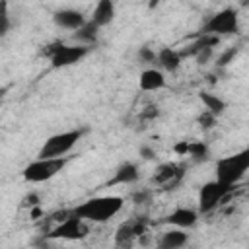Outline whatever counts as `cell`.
Returning <instances> with one entry per match:
<instances>
[{
    "instance_id": "15",
    "label": "cell",
    "mask_w": 249,
    "mask_h": 249,
    "mask_svg": "<svg viewBox=\"0 0 249 249\" xmlns=\"http://www.w3.org/2000/svg\"><path fill=\"white\" fill-rule=\"evenodd\" d=\"M196 220H198V214L193 208H175L165 218V222H169V224H173L177 228H191V226L196 224Z\"/></svg>"
},
{
    "instance_id": "26",
    "label": "cell",
    "mask_w": 249,
    "mask_h": 249,
    "mask_svg": "<svg viewBox=\"0 0 249 249\" xmlns=\"http://www.w3.org/2000/svg\"><path fill=\"white\" fill-rule=\"evenodd\" d=\"M158 107L156 105H150V107H146V111H142V119H156L158 117Z\"/></svg>"
},
{
    "instance_id": "25",
    "label": "cell",
    "mask_w": 249,
    "mask_h": 249,
    "mask_svg": "<svg viewBox=\"0 0 249 249\" xmlns=\"http://www.w3.org/2000/svg\"><path fill=\"white\" fill-rule=\"evenodd\" d=\"M210 54H212V49H200V51H198L195 56H196V60L202 64V62H206V60L210 58Z\"/></svg>"
},
{
    "instance_id": "23",
    "label": "cell",
    "mask_w": 249,
    "mask_h": 249,
    "mask_svg": "<svg viewBox=\"0 0 249 249\" xmlns=\"http://www.w3.org/2000/svg\"><path fill=\"white\" fill-rule=\"evenodd\" d=\"M214 123H216V115L214 113H210V111H204L200 117H198V124L202 126V128H212L214 126Z\"/></svg>"
},
{
    "instance_id": "16",
    "label": "cell",
    "mask_w": 249,
    "mask_h": 249,
    "mask_svg": "<svg viewBox=\"0 0 249 249\" xmlns=\"http://www.w3.org/2000/svg\"><path fill=\"white\" fill-rule=\"evenodd\" d=\"M165 86V78L161 74V70H156V68H148L140 74V89L144 91H156V89H161Z\"/></svg>"
},
{
    "instance_id": "4",
    "label": "cell",
    "mask_w": 249,
    "mask_h": 249,
    "mask_svg": "<svg viewBox=\"0 0 249 249\" xmlns=\"http://www.w3.org/2000/svg\"><path fill=\"white\" fill-rule=\"evenodd\" d=\"M86 130L84 128H74V130H64L58 134H53L51 138L45 140V144L39 150V158H58L66 156L82 138Z\"/></svg>"
},
{
    "instance_id": "1",
    "label": "cell",
    "mask_w": 249,
    "mask_h": 249,
    "mask_svg": "<svg viewBox=\"0 0 249 249\" xmlns=\"http://www.w3.org/2000/svg\"><path fill=\"white\" fill-rule=\"evenodd\" d=\"M124 200L121 196H93L86 202H82L80 206H76L72 210V214L80 216L82 220H89V222H107L113 216H117L123 208Z\"/></svg>"
},
{
    "instance_id": "11",
    "label": "cell",
    "mask_w": 249,
    "mask_h": 249,
    "mask_svg": "<svg viewBox=\"0 0 249 249\" xmlns=\"http://www.w3.org/2000/svg\"><path fill=\"white\" fill-rule=\"evenodd\" d=\"M53 19H54V23H56L58 27H62V29H72V31H76L78 27H82V25L86 23L84 14H82L80 10H72V8H64V10L54 12Z\"/></svg>"
},
{
    "instance_id": "6",
    "label": "cell",
    "mask_w": 249,
    "mask_h": 249,
    "mask_svg": "<svg viewBox=\"0 0 249 249\" xmlns=\"http://www.w3.org/2000/svg\"><path fill=\"white\" fill-rule=\"evenodd\" d=\"M239 29V21H237V12L233 8H224L220 12H216L202 27V33H210V35H231L237 33Z\"/></svg>"
},
{
    "instance_id": "27",
    "label": "cell",
    "mask_w": 249,
    "mask_h": 249,
    "mask_svg": "<svg viewBox=\"0 0 249 249\" xmlns=\"http://www.w3.org/2000/svg\"><path fill=\"white\" fill-rule=\"evenodd\" d=\"M140 156H142L144 160H154V158H156V152H154L152 148H148V146H142V148H140Z\"/></svg>"
},
{
    "instance_id": "10",
    "label": "cell",
    "mask_w": 249,
    "mask_h": 249,
    "mask_svg": "<svg viewBox=\"0 0 249 249\" xmlns=\"http://www.w3.org/2000/svg\"><path fill=\"white\" fill-rule=\"evenodd\" d=\"M146 226H148V220H146L144 216L126 220L124 224H121V226L117 228V233H115L117 245H130L136 237H140V235L146 231Z\"/></svg>"
},
{
    "instance_id": "13",
    "label": "cell",
    "mask_w": 249,
    "mask_h": 249,
    "mask_svg": "<svg viewBox=\"0 0 249 249\" xmlns=\"http://www.w3.org/2000/svg\"><path fill=\"white\" fill-rule=\"evenodd\" d=\"M115 18V0H99L93 14H91V23H95L97 27L109 25Z\"/></svg>"
},
{
    "instance_id": "2",
    "label": "cell",
    "mask_w": 249,
    "mask_h": 249,
    "mask_svg": "<svg viewBox=\"0 0 249 249\" xmlns=\"http://www.w3.org/2000/svg\"><path fill=\"white\" fill-rule=\"evenodd\" d=\"M70 161V156H58V158H37L23 169V179L29 183H43L53 179L62 167Z\"/></svg>"
},
{
    "instance_id": "19",
    "label": "cell",
    "mask_w": 249,
    "mask_h": 249,
    "mask_svg": "<svg viewBox=\"0 0 249 249\" xmlns=\"http://www.w3.org/2000/svg\"><path fill=\"white\" fill-rule=\"evenodd\" d=\"M97 31H99V27H97L95 23L86 21L82 27H78V29H76L74 39H76V41H80V43H84V45H89V43H93V41H95Z\"/></svg>"
},
{
    "instance_id": "21",
    "label": "cell",
    "mask_w": 249,
    "mask_h": 249,
    "mask_svg": "<svg viewBox=\"0 0 249 249\" xmlns=\"http://www.w3.org/2000/svg\"><path fill=\"white\" fill-rule=\"evenodd\" d=\"M10 14H8V2L0 0V39L10 31Z\"/></svg>"
},
{
    "instance_id": "20",
    "label": "cell",
    "mask_w": 249,
    "mask_h": 249,
    "mask_svg": "<svg viewBox=\"0 0 249 249\" xmlns=\"http://www.w3.org/2000/svg\"><path fill=\"white\" fill-rule=\"evenodd\" d=\"M200 99H202V103L206 105V111H210V113H214V115H220V113H224V109H226V101L224 99H220L218 95H212V93H200Z\"/></svg>"
},
{
    "instance_id": "9",
    "label": "cell",
    "mask_w": 249,
    "mask_h": 249,
    "mask_svg": "<svg viewBox=\"0 0 249 249\" xmlns=\"http://www.w3.org/2000/svg\"><path fill=\"white\" fill-rule=\"evenodd\" d=\"M183 175H185L183 165H177V163L167 161V163H161V165L158 167V171H156V175L152 177V181H154L156 185H160L161 189L169 191V189H175V187L181 183Z\"/></svg>"
},
{
    "instance_id": "7",
    "label": "cell",
    "mask_w": 249,
    "mask_h": 249,
    "mask_svg": "<svg viewBox=\"0 0 249 249\" xmlns=\"http://www.w3.org/2000/svg\"><path fill=\"white\" fill-rule=\"evenodd\" d=\"M233 185H228V183H222V181H210L206 185H202L200 189V196H198V206H200V212H210L214 210L220 202L226 200V196L231 193Z\"/></svg>"
},
{
    "instance_id": "12",
    "label": "cell",
    "mask_w": 249,
    "mask_h": 249,
    "mask_svg": "<svg viewBox=\"0 0 249 249\" xmlns=\"http://www.w3.org/2000/svg\"><path fill=\"white\" fill-rule=\"evenodd\" d=\"M175 152L181 156H189L193 161H206L208 160V146L204 142H179L175 146Z\"/></svg>"
},
{
    "instance_id": "3",
    "label": "cell",
    "mask_w": 249,
    "mask_h": 249,
    "mask_svg": "<svg viewBox=\"0 0 249 249\" xmlns=\"http://www.w3.org/2000/svg\"><path fill=\"white\" fill-rule=\"evenodd\" d=\"M249 169V150H241L233 156L222 158L216 163V179L228 185H235Z\"/></svg>"
},
{
    "instance_id": "5",
    "label": "cell",
    "mask_w": 249,
    "mask_h": 249,
    "mask_svg": "<svg viewBox=\"0 0 249 249\" xmlns=\"http://www.w3.org/2000/svg\"><path fill=\"white\" fill-rule=\"evenodd\" d=\"M88 53H89V47H86V45H62V43H54V45L47 47V51H45V54L51 58L53 68L72 66V64L80 62Z\"/></svg>"
},
{
    "instance_id": "8",
    "label": "cell",
    "mask_w": 249,
    "mask_h": 249,
    "mask_svg": "<svg viewBox=\"0 0 249 249\" xmlns=\"http://www.w3.org/2000/svg\"><path fill=\"white\" fill-rule=\"evenodd\" d=\"M86 235H88V226L76 214H68V218H64L56 228H53L47 233V237L51 239H84Z\"/></svg>"
},
{
    "instance_id": "17",
    "label": "cell",
    "mask_w": 249,
    "mask_h": 249,
    "mask_svg": "<svg viewBox=\"0 0 249 249\" xmlns=\"http://www.w3.org/2000/svg\"><path fill=\"white\" fill-rule=\"evenodd\" d=\"M181 53L179 51H173V49H161L160 53H156V62L163 68V70H169V72H175L181 64Z\"/></svg>"
},
{
    "instance_id": "18",
    "label": "cell",
    "mask_w": 249,
    "mask_h": 249,
    "mask_svg": "<svg viewBox=\"0 0 249 249\" xmlns=\"http://www.w3.org/2000/svg\"><path fill=\"white\" fill-rule=\"evenodd\" d=\"M187 243V233L183 230H171V231H165L161 235V239L158 241V245L161 249H179Z\"/></svg>"
},
{
    "instance_id": "14",
    "label": "cell",
    "mask_w": 249,
    "mask_h": 249,
    "mask_svg": "<svg viewBox=\"0 0 249 249\" xmlns=\"http://www.w3.org/2000/svg\"><path fill=\"white\" fill-rule=\"evenodd\" d=\"M138 179V167L130 161H124L123 165L117 167L113 179L107 181L105 187H111V185H128V183H134Z\"/></svg>"
},
{
    "instance_id": "22",
    "label": "cell",
    "mask_w": 249,
    "mask_h": 249,
    "mask_svg": "<svg viewBox=\"0 0 249 249\" xmlns=\"http://www.w3.org/2000/svg\"><path fill=\"white\" fill-rule=\"evenodd\" d=\"M138 60L144 62V64H154V62H156V53H154L150 47H140V51H138Z\"/></svg>"
},
{
    "instance_id": "24",
    "label": "cell",
    "mask_w": 249,
    "mask_h": 249,
    "mask_svg": "<svg viewBox=\"0 0 249 249\" xmlns=\"http://www.w3.org/2000/svg\"><path fill=\"white\" fill-rule=\"evenodd\" d=\"M235 54H237V49H233V47H231V49H228V51L218 58V66H226V64H228Z\"/></svg>"
}]
</instances>
